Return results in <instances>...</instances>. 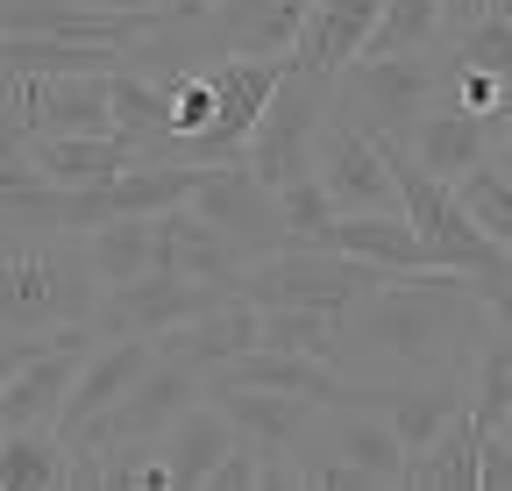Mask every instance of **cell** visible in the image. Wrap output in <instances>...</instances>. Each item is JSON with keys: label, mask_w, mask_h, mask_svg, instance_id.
Returning <instances> with one entry per match:
<instances>
[{"label": "cell", "mask_w": 512, "mask_h": 491, "mask_svg": "<svg viewBox=\"0 0 512 491\" xmlns=\"http://www.w3.org/2000/svg\"><path fill=\"white\" fill-rule=\"evenodd\" d=\"M484 15H498V0H441V29H448V36L477 29Z\"/></svg>", "instance_id": "obj_32"}, {"label": "cell", "mask_w": 512, "mask_h": 491, "mask_svg": "<svg viewBox=\"0 0 512 491\" xmlns=\"http://www.w3.org/2000/svg\"><path fill=\"white\" fill-rule=\"evenodd\" d=\"M192 207H200V214L235 242L242 264H264V257H278L285 242H292V228H285V200H278L242 157H235V164H214V171H207V186L192 193Z\"/></svg>", "instance_id": "obj_7"}, {"label": "cell", "mask_w": 512, "mask_h": 491, "mask_svg": "<svg viewBox=\"0 0 512 491\" xmlns=\"http://www.w3.org/2000/svg\"><path fill=\"white\" fill-rule=\"evenodd\" d=\"M100 271L86 257V235H57V228H0V321L50 335L93 321L100 306Z\"/></svg>", "instance_id": "obj_2"}, {"label": "cell", "mask_w": 512, "mask_h": 491, "mask_svg": "<svg viewBox=\"0 0 512 491\" xmlns=\"http://www.w3.org/2000/svg\"><path fill=\"white\" fill-rule=\"evenodd\" d=\"M491 314L463 271H392L370 299L342 314V371L349 378H406V371H470Z\"/></svg>", "instance_id": "obj_1"}, {"label": "cell", "mask_w": 512, "mask_h": 491, "mask_svg": "<svg viewBox=\"0 0 512 491\" xmlns=\"http://www.w3.org/2000/svg\"><path fill=\"white\" fill-rule=\"evenodd\" d=\"M0 491H72V442L57 427H8L0 435Z\"/></svg>", "instance_id": "obj_21"}, {"label": "cell", "mask_w": 512, "mask_h": 491, "mask_svg": "<svg viewBox=\"0 0 512 491\" xmlns=\"http://www.w3.org/2000/svg\"><path fill=\"white\" fill-rule=\"evenodd\" d=\"M313 171H320V186L335 193L342 214H406L399 178H392V164H384L377 136L356 129V121H335V114H328L320 150H313Z\"/></svg>", "instance_id": "obj_9"}, {"label": "cell", "mask_w": 512, "mask_h": 491, "mask_svg": "<svg viewBox=\"0 0 512 491\" xmlns=\"http://www.w3.org/2000/svg\"><path fill=\"white\" fill-rule=\"evenodd\" d=\"M320 129H328V79H313V72H285V86L271 93L264 121L249 129V150L242 164L264 178L271 193L299 186V178H313V150H320Z\"/></svg>", "instance_id": "obj_5"}, {"label": "cell", "mask_w": 512, "mask_h": 491, "mask_svg": "<svg viewBox=\"0 0 512 491\" xmlns=\"http://www.w3.org/2000/svg\"><path fill=\"white\" fill-rule=\"evenodd\" d=\"M214 164H185V157H136L128 171H114V214H164V207H185L192 193L207 186Z\"/></svg>", "instance_id": "obj_20"}, {"label": "cell", "mask_w": 512, "mask_h": 491, "mask_svg": "<svg viewBox=\"0 0 512 491\" xmlns=\"http://www.w3.org/2000/svg\"><path fill=\"white\" fill-rule=\"evenodd\" d=\"M86 257L100 271V285H128L157 271V214H114L100 228H86Z\"/></svg>", "instance_id": "obj_22"}, {"label": "cell", "mask_w": 512, "mask_h": 491, "mask_svg": "<svg viewBox=\"0 0 512 491\" xmlns=\"http://www.w3.org/2000/svg\"><path fill=\"white\" fill-rule=\"evenodd\" d=\"M434 43H448L441 0H384V15H377L363 57H420V50H434Z\"/></svg>", "instance_id": "obj_24"}, {"label": "cell", "mask_w": 512, "mask_h": 491, "mask_svg": "<svg viewBox=\"0 0 512 491\" xmlns=\"http://www.w3.org/2000/svg\"><path fill=\"white\" fill-rule=\"evenodd\" d=\"M50 342H57V328H50V335H29V328H8V321H0V392H8V378L22 371L29 356H43Z\"/></svg>", "instance_id": "obj_30"}, {"label": "cell", "mask_w": 512, "mask_h": 491, "mask_svg": "<svg viewBox=\"0 0 512 491\" xmlns=\"http://www.w3.org/2000/svg\"><path fill=\"white\" fill-rule=\"evenodd\" d=\"M200 399H207V371H200V363L157 356L150 371L136 378V392H128L107 420H93L72 449H100V442H164V427H178Z\"/></svg>", "instance_id": "obj_6"}, {"label": "cell", "mask_w": 512, "mask_h": 491, "mask_svg": "<svg viewBox=\"0 0 512 491\" xmlns=\"http://www.w3.org/2000/svg\"><path fill=\"white\" fill-rule=\"evenodd\" d=\"M150 363H157L150 335H100L86 349V363H79V378H72V399H64V413H57V435L79 442L93 420H107L128 392H136V378L150 371Z\"/></svg>", "instance_id": "obj_10"}, {"label": "cell", "mask_w": 512, "mask_h": 491, "mask_svg": "<svg viewBox=\"0 0 512 491\" xmlns=\"http://www.w3.org/2000/svg\"><path fill=\"white\" fill-rule=\"evenodd\" d=\"M392 271H377L349 250H328V242H285L278 257L242 271V299L256 306H320V314H349L356 299H370Z\"/></svg>", "instance_id": "obj_4"}, {"label": "cell", "mask_w": 512, "mask_h": 491, "mask_svg": "<svg viewBox=\"0 0 512 491\" xmlns=\"http://www.w3.org/2000/svg\"><path fill=\"white\" fill-rule=\"evenodd\" d=\"M256 477H264V456H256L249 442H235L221 463H214V477H207V491H256Z\"/></svg>", "instance_id": "obj_29"}, {"label": "cell", "mask_w": 512, "mask_h": 491, "mask_svg": "<svg viewBox=\"0 0 512 491\" xmlns=\"http://www.w3.org/2000/svg\"><path fill=\"white\" fill-rule=\"evenodd\" d=\"M228 285H207V278H185V271H143L128 285H107L100 306H93V328L100 335H171L178 321L207 314V306H221Z\"/></svg>", "instance_id": "obj_8"}, {"label": "cell", "mask_w": 512, "mask_h": 491, "mask_svg": "<svg viewBox=\"0 0 512 491\" xmlns=\"http://www.w3.org/2000/svg\"><path fill=\"white\" fill-rule=\"evenodd\" d=\"M313 15V0H221L200 22L221 50H249V57H292L299 29Z\"/></svg>", "instance_id": "obj_16"}, {"label": "cell", "mask_w": 512, "mask_h": 491, "mask_svg": "<svg viewBox=\"0 0 512 491\" xmlns=\"http://www.w3.org/2000/svg\"><path fill=\"white\" fill-rule=\"evenodd\" d=\"M242 435H235V420L214 406V399H200L178 427H164V442H157V456L171 463V477H178V491H207V477H214V463L235 449Z\"/></svg>", "instance_id": "obj_18"}, {"label": "cell", "mask_w": 512, "mask_h": 491, "mask_svg": "<svg viewBox=\"0 0 512 491\" xmlns=\"http://www.w3.org/2000/svg\"><path fill=\"white\" fill-rule=\"evenodd\" d=\"M477 491H512V413L498 427H484V463H477Z\"/></svg>", "instance_id": "obj_28"}, {"label": "cell", "mask_w": 512, "mask_h": 491, "mask_svg": "<svg viewBox=\"0 0 512 491\" xmlns=\"http://www.w3.org/2000/svg\"><path fill=\"white\" fill-rule=\"evenodd\" d=\"M491 121H498V164H512V100H505Z\"/></svg>", "instance_id": "obj_34"}, {"label": "cell", "mask_w": 512, "mask_h": 491, "mask_svg": "<svg viewBox=\"0 0 512 491\" xmlns=\"http://www.w3.org/2000/svg\"><path fill=\"white\" fill-rule=\"evenodd\" d=\"M477 463H484V420L463 406V413L406 463V484H413V491H477Z\"/></svg>", "instance_id": "obj_19"}, {"label": "cell", "mask_w": 512, "mask_h": 491, "mask_svg": "<svg viewBox=\"0 0 512 491\" xmlns=\"http://www.w3.org/2000/svg\"><path fill=\"white\" fill-rule=\"evenodd\" d=\"M207 399L235 420V435L256 449V456H299L306 427H313V399H292V392H271V385H207Z\"/></svg>", "instance_id": "obj_12"}, {"label": "cell", "mask_w": 512, "mask_h": 491, "mask_svg": "<svg viewBox=\"0 0 512 491\" xmlns=\"http://www.w3.org/2000/svg\"><path fill=\"white\" fill-rule=\"evenodd\" d=\"M477 285V299H484V314L512 335V271H491V278H470Z\"/></svg>", "instance_id": "obj_31"}, {"label": "cell", "mask_w": 512, "mask_h": 491, "mask_svg": "<svg viewBox=\"0 0 512 491\" xmlns=\"http://www.w3.org/2000/svg\"><path fill=\"white\" fill-rule=\"evenodd\" d=\"M278 200H285V228H292V242H320V235L335 228V214H342V207H335V193L320 186V171H313V178H299V186H285Z\"/></svg>", "instance_id": "obj_27"}, {"label": "cell", "mask_w": 512, "mask_h": 491, "mask_svg": "<svg viewBox=\"0 0 512 491\" xmlns=\"http://www.w3.org/2000/svg\"><path fill=\"white\" fill-rule=\"evenodd\" d=\"M157 8H164L171 22H207V15L221 8V0H157Z\"/></svg>", "instance_id": "obj_33"}, {"label": "cell", "mask_w": 512, "mask_h": 491, "mask_svg": "<svg viewBox=\"0 0 512 491\" xmlns=\"http://www.w3.org/2000/svg\"><path fill=\"white\" fill-rule=\"evenodd\" d=\"M406 150L434 171V178H448L456 186L463 171H477L484 157H498V121L491 114H477V107H463V100H434L420 121H413V136H406Z\"/></svg>", "instance_id": "obj_11"}, {"label": "cell", "mask_w": 512, "mask_h": 491, "mask_svg": "<svg viewBox=\"0 0 512 491\" xmlns=\"http://www.w3.org/2000/svg\"><path fill=\"white\" fill-rule=\"evenodd\" d=\"M86 8H114V15H143V8H157V0H86Z\"/></svg>", "instance_id": "obj_35"}, {"label": "cell", "mask_w": 512, "mask_h": 491, "mask_svg": "<svg viewBox=\"0 0 512 491\" xmlns=\"http://www.w3.org/2000/svg\"><path fill=\"white\" fill-rule=\"evenodd\" d=\"M256 349H292V356L342 363V314H320V306H264V342Z\"/></svg>", "instance_id": "obj_25"}, {"label": "cell", "mask_w": 512, "mask_h": 491, "mask_svg": "<svg viewBox=\"0 0 512 491\" xmlns=\"http://www.w3.org/2000/svg\"><path fill=\"white\" fill-rule=\"evenodd\" d=\"M107 93H114V129L121 136H136L143 150H164L171 143V86L157 72L121 65V72H107Z\"/></svg>", "instance_id": "obj_23"}, {"label": "cell", "mask_w": 512, "mask_h": 491, "mask_svg": "<svg viewBox=\"0 0 512 491\" xmlns=\"http://www.w3.org/2000/svg\"><path fill=\"white\" fill-rule=\"evenodd\" d=\"M377 15H384V0H313V15H306V29H299V43H292V65L335 86L356 57H363Z\"/></svg>", "instance_id": "obj_14"}, {"label": "cell", "mask_w": 512, "mask_h": 491, "mask_svg": "<svg viewBox=\"0 0 512 491\" xmlns=\"http://www.w3.org/2000/svg\"><path fill=\"white\" fill-rule=\"evenodd\" d=\"M157 271H185V278H207V285H242V250H235V242L200 214V207H164L157 214Z\"/></svg>", "instance_id": "obj_15"}, {"label": "cell", "mask_w": 512, "mask_h": 491, "mask_svg": "<svg viewBox=\"0 0 512 491\" xmlns=\"http://www.w3.org/2000/svg\"><path fill=\"white\" fill-rule=\"evenodd\" d=\"M320 242L363 257V264H377V271H434L427 242H420V228L406 214H335V228L320 235Z\"/></svg>", "instance_id": "obj_17"}, {"label": "cell", "mask_w": 512, "mask_h": 491, "mask_svg": "<svg viewBox=\"0 0 512 491\" xmlns=\"http://www.w3.org/2000/svg\"><path fill=\"white\" fill-rule=\"evenodd\" d=\"M256 342H264V306L242 299V292H228L221 306H207V314L178 321L171 335H157V356H185V363H200V371L214 378L221 363L249 356Z\"/></svg>", "instance_id": "obj_13"}, {"label": "cell", "mask_w": 512, "mask_h": 491, "mask_svg": "<svg viewBox=\"0 0 512 491\" xmlns=\"http://www.w3.org/2000/svg\"><path fill=\"white\" fill-rule=\"evenodd\" d=\"M456 200L470 207V221H477L491 242H505V250H512V164L484 157L477 171L456 178Z\"/></svg>", "instance_id": "obj_26"}, {"label": "cell", "mask_w": 512, "mask_h": 491, "mask_svg": "<svg viewBox=\"0 0 512 491\" xmlns=\"http://www.w3.org/2000/svg\"><path fill=\"white\" fill-rule=\"evenodd\" d=\"M448 93V57H356V65L328 86V114L356 121L370 136H413V121Z\"/></svg>", "instance_id": "obj_3"}]
</instances>
